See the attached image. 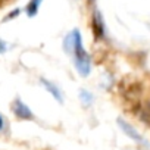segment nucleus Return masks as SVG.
Segmentation results:
<instances>
[{
    "mask_svg": "<svg viewBox=\"0 0 150 150\" xmlns=\"http://www.w3.org/2000/svg\"><path fill=\"white\" fill-rule=\"evenodd\" d=\"M74 52H75V63H77V69L81 75H88L90 72V56L86 52L81 40V34L78 30L74 31Z\"/></svg>",
    "mask_w": 150,
    "mask_h": 150,
    "instance_id": "1",
    "label": "nucleus"
},
{
    "mask_svg": "<svg viewBox=\"0 0 150 150\" xmlns=\"http://www.w3.org/2000/svg\"><path fill=\"white\" fill-rule=\"evenodd\" d=\"M12 110L15 113L16 118L19 119H33V112L30 110V108L19 99H16L13 103H12Z\"/></svg>",
    "mask_w": 150,
    "mask_h": 150,
    "instance_id": "2",
    "label": "nucleus"
},
{
    "mask_svg": "<svg viewBox=\"0 0 150 150\" xmlns=\"http://www.w3.org/2000/svg\"><path fill=\"white\" fill-rule=\"evenodd\" d=\"M91 28L93 33L97 38H103L105 37V25H103V18L100 15L99 11H94L93 13V19H91Z\"/></svg>",
    "mask_w": 150,
    "mask_h": 150,
    "instance_id": "3",
    "label": "nucleus"
},
{
    "mask_svg": "<svg viewBox=\"0 0 150 150\" xmlns=\"http://www.w3.org/2000/svg\"><path fill=\"white\" fill-rule=\"evenodd\" d=\"M118 124H119V127L122 128V131L129 137V138H132L134 141H137V143H144V140H143V137L128 124V122H125V121H122V119H118Z\"/></svg>",
    "mask_w": 150,
    "mask_h": 150,
    "instance_id": "4",
    "label": "nucleus"
},
{
    "mask_svg": "<svg viewBox=\"0 0 150 150\" xmlns=\"http://www.w3.org/2000/svg\"><path fill=\"white\" fill-rule=\"evenodd\" d=\"M137 115L138 118L150 127V103H144V105H140L138 109H137Z\"/></svg>",
    "mask_w": 150,
    "mask_h": 150,
    "instance_id": "5",
    "label": "nucleus"
},
{
    "mask_svg": "<svg viewBox=\"0 0 150 150\" xmlns=\"http://www.w3.org/2000/svg\"><path fill=\"white\" fill-rule=\"evenodd\" d=\"M41 83H43V86H44V87H46V88H47L50 93H52V96H53V97H54L57 102H60V103H62V100H63V99H62V94H60L59 88H57L56 86H53L52 83H49L47 80H41Z\"/></svg>",
    "mask_w": 150,
    "mask_h": 150,
    "instance_id": "6",
    "label": "nucleus"
},
{
    "mask_svg": "<svg viewBox=\"0 0 150 150\" xmlns=\"http://www.w3.org/2000/svg\"><path fill=\"white\" fill-rule=\"evenodd\" d=\"M40 5H41V0H31V2L28 3V6H27V13L30 16H34L38 12Z\"/></svg>",
    "mask_w": 150,
    "mask_h": 150,
    "instance_id": "7",
    "label": "nucleus"
},
{
    "mask_svg": "<svg viewBox=\"0 0 150 150\" xmlns=\"http://www.w3.org/2000/svg\"><path fill=\"white\" fill-rule=\"evenodd\" d=\"M5 50H6V44H5V41L0 40V53H3Z\"/></svg>",
    "mask_w": 150,
    "mask_h": 150,
    "instance_id": "8",
    "label": "nucleus"
},
{
    "mask_svg": "<svg viewBox=\"0 0 150 150\" xmlns=\"http://www.w3.org/2000/svg\"><path fill=\"white\" fill-rule=\"evenodd\" d=\"M3 127H5V121H3V118H2V115H0V131L3 129Z\"/></svg>",
    "mask_w": 150,
    "mask_h": 150,
    "instance_id": "9",
    "label": "nucleus"
},
{
    "mask_svg": "<svg viewBox=\"0 0 150 150\" xmlns=\"http://www.w3.org/2000/svg\"><path fill=\"white\" fill-rule=\"evenodd\" d=\"M0 3H2V0H0Z\"/></svg>",
    "mask_w": 150,
    "mask_h": 150,
    "instance_id": "10",
    "label": "nucleus"
}]
</instances>
